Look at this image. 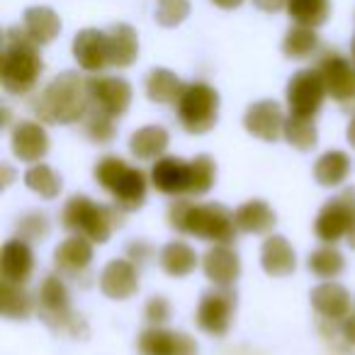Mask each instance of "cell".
<instances>
[{
  "label": "cell",
  "instance_id": "obj_14",
  "mask_svg": "<svg viewBox=\"0 0 355 355\" xmlns=\"http://www.w3.org/2000/svg\"><path fill=\"white\" fill-rule=\"evenodd\" d=\"M100 290L110 300H129L139 290L137 266L127 258H114L100 272Z\"/></svg>",
  "mask_w": 355,
  "mask_h": 355
},
{
  "label": "cell",
  "instance_id": "obj_42",
  "mask_svg": "<svg viewBox=\"0 0 355 355\" xmlns=\"http://www.w3.org/2000/svg\"><path fill=\"white\" fill-rule=\"evenodd\" d=\"M144 314H146V319L151 321V324L161 326L171 319V304H168V300H163V297H151L146 309H144Z\"/></svg>",
  "mask_w": 355,
  "mask_h": 355
},
{
  "label": "cell",
  "instance_id": "obj_28",
  "mask_svg": "<svg viewBox=\"0 0 355 355\" xmlns=\"http://www.w3.org/2000/svg\"><path fill=\"white\" fill-rule=\"evenodd\" d=\"M158 261H161V268L168 275L185 277L198 268L200 258H198V253H195V248L188 246L185 241H171L161 248Z\"/></svg>",
  "mask_w": 355,
  "mask_h": 355
},
{
  "label": "cell",
  "instance_id": "obj_2",
  "mask_svg": "<svg viewBox=\"0 0 355 355\" xmlns=\"http://www.w3.org/2000/svg\"><path fill=\"white\" fill-rule=\"evenodd\" d=\"M40 44L30 40L25 27H10L6 32V49L0 64V80L10 95H25L40 80L44 64L40 56Z\"/></svg>",
  "mask_w": 355,
  "mask_h": 355
},
{
  "label": "cell",
  "instance_id": "obj_24",
  "mask_svg": "<svg viewBox=\"0 0 355 355\" xmlns=\"http://www.w3.org/2000/svg\"><path fill=\"white\" fill-rule=\"evenodd\" d=\"M54 261L64 272H71V275L83 272L90 266V261H93V241L85 239L83 234L69 236L54 251Z\"/></svg>",
  "mask_w": 355,
  "mask_h": 355
},
{
  "label": "cell",
  "instance_id": "obj_26",
  "mask_svg": "<svg viewBox=\"0 0 355 355\" xmlns=\"http://www.w3.org/2000/svg\"><path fill=\"white\" fill-rule=\"evenodd\" d=\"M168 132L158 124H148V127H141L132 134L129 139V151L139 158V161H158L163 156V151L168 148Z\"/></svg>",
  "mask_w": 355,
  "mask_h": 355
},
{
  "label": "cell",
  "instance_id": "obj_43",
  "mask_svg": "<svg viewBox=\"0 0 355 355\" xmlns=\"http://www.w3.org/2000/svg\"><path fill=\"white\" fill-rule=\"evenodd\" d=\"M340 331H343V338L348 340L350 345H355V306L348 311V316L340 324Z\"/></svg>",
  "mask_w": 355,
  "mask_h": 355
},
{
  "label": "cell",
  "instance_id": "obj_8",
  "mask_svg": "<svg viewBox=\"0 0 355 355\" xmlns=\"http://www.w3.org/2000/svg\"><path fill=\"white\" fill-rule=\"evenodd\" d=\"M355 214V188H348L338 195V198L329 200L324 207L319 209L314 222V234L326 243H336L343 239L350 229Z\"/></svg>",
  "mask_w": 355,
  "mask_h": 355
},
{
  "label": "cell",
  "instance_id": "obj_40",
  "mask_svg": "<svg viewBox=\"0 0 355 355\" xmlns=\"http://www.w3.org/2000/svg\"><path fill=\"white\" fill-rule=\"evenodd\" d=\"M190 15V0H156V22L161 27H178Z\"/></svg>",
  "mask_w": 355,
  "mask_h": 355
},
{
  "label": "cell",
  "instance_id": "obj_4",
  "mask_svg": "<svg viewBox=\"0 0 355 355\" xmlns=\"http://www.w3.org/2000/svg\"><path fill=\"white\" fill-rule=\"evenodd\" d=\"M61 222L69 232L83 234L93 243H105L112 236L114 227L122 224V217L112 207L93 202L85 195H73L61 212Z\"/></svg>",
  "mask_w": 355,
  "mask_h": 355
},
{
  "label": "cell",
  "instance_id": "obj_18",
  "mask_svg": "<svg viewBox=\"0 0 355 355\" xmlns=\"http://www.w3.org/2000/svg\"><path fill=\"white\" fill-rule=\"evenodd\" d=\"M202 270L214 285L229 287L241 275V261L234 248H229L227 243H217L202 256Z\"/></svg>",
  "mask_w": 355,
  "mask_h": 355
},
{
  "label": "cell",
  "instance_id": "obj_12",
  "mask_svg": "<svg viewBox=\"0 0 355 355\" xmlns=\"http://www.w3.org/2000/svg\"><path fill=\"white\" fill-rule=\"evenodd\" d=\"M141 355H198V343L183 331H168L161 326L146 329L137 343Z\"/></svg>",
  "mask_w": 355,
  "mask_h": 355
},
{
  "label": "cell",
  "instance_id": "obj_19",
  "mask_svg": "<svg viewBox=\"0 0 355 355\" xmlns=\"http://www.w3.org/2000/svg\"><path fill=\"white\" fill-rule=\"evenodd\" d=\"M32 268H35V256H32L30 243L25 239H10V241H6V246L0 251V272H3V280L25 285V280L32 275Z\"/></svg>",
  "mask_w": 355,
  "mask_h": 355
},
{
  "label": "cell",
  "instance_id": "obj_47",
  "mask_svg": "<svg viewBox=\"0 0 355 355\" xmlns=\"http://www.w3.org/2000/svg\"><path fill=\"white\" fill-rule=\"evenodd\" d=\"M345 241H348L350 248H355V214H353V222H350L348 234H345Z\"/></svg>",
  "mask_w": 355,
  "mask_h": 355
},
{
  "label": "cell",
  "instance_id": "obj_37",
  "mask_svg": "<svg viewBox=\"0 0 355 355\" xmlns=\"http://www.w3.org/2000/svg\"><path fill=\"white\" fill-rule=\"evenodd\" d=\"M306 266H309V270L314 272L316 277H321V280H331V277L340 275L345 261H343V253L336 251L334 246H321V248H316L314 253H309Z\"/></svg>",
  "mask_w": 355,
  "mask_h": 355
},
{
  "label": "cell",
  "instance_id": "obj_3",
  "mask_svg": "<svg viewBox=\"0 0 355 355\" xmlns=\"http://www.w3.org/2000/svg\"><path fill=\"white\" fill-rule=\"evenodd\" d=\"M90 110L88 80H83L73 71L59 73L35 100V112L44 122L73 124Z\"/></svg>",
  "mask_w": 355,
  "mask_h": 355
},
{
  "label": "cell",
  "instance_id": "obj_41",
  "mask_svg": "<svg viewBox=\"0 0 355 355\" xmlns=\"http://www.w3.org/2000/svg\"><path fill=\"white\" fill-rule=\"evenodd\" d=\"M17 232H20V239L30 241H44L49 236V222H46V214L42 212H30L20 219L17 224Z\"/></svg>",
  "mask_w": 355,
  "mask_h": 355
},
{
  "label": "cell",
  "instance_id": "obj_11",
  "mask_svg": "<svg viewBox=\"0 0 355 355\" xmlns=\"http://www.w3.org/2000/svg\"><path fill=\"white\" fill-rule=\"evenodd\" d=\"M285 114L275 100H258L243 114V127L261 141H277L285 132Z\"/></svg>",
  "mask_w": 355,
  "mask_h": 355
},
{
  "label": "cell",
  "instance_id": "obj_7",
  "mask_svg": "<svg viewBox=\"0 0 355 355\" xmlns=\"http://www.w3.org/2000/svg\"><path fill=\"white\" fill-rule=\"evenodd\" d=\"M326 98V83L319 69L297 71L287 83V107L290 114L300 117H314L321 110Z\"/></svg>",
  "mask_w": 355,
  "mask_h": 355
},
{
  "label": "cell",
  "instance_id": "obj_27",
  "mask_svg": "<svg viewBox=\"0 0 355 355\" xmlns=\"http://www.w3.org/2000/svg\"><path fill=\"white\" fill-rule=\"evenodd\" d=\"M185 83L168 69H153L146 76V95L151 103L158 105H178Z\"/></svg>",
  "mask_w": 355,
  "mask_h": 355
},
{
  "label": "cell",
  "instance_id": "obj_1",
  "mask_svg": "<svg viewBox=\"0 0 355 355\" xmlns=\"http://www.w3.org/2000/svg\"><path fill=\"white\" fill-rule=\"evenodd\" d=\"M168 222L178 232L193 234L205 241L229 243L236 236L234 214L219 202L195 205L190 200H178L168 207Z\"/></svg>",
  "mask_w": 355,
  "mask_h": 355
},
{
  "label": "cell",
  "instance_id": "obj_31",
  "mask_svg": "<svg viewBox=\"0 0 355 355\" xmlns=\"http://www.w3.org/2000/svg\"><path fill=\"white\" fill-rule=\"evenodd\" d=\"M0 304H3V316L6 319H27L32 314V297L20 282L3 280L0 285Z\"/></svg>",
  "mask_w": 355,
  "mask_h": 355
},
{
  "label": "cell",
  "instance_id": "obj_45",
  "mask_svg": "<svg viewBox=\"0 0 355 355\" xmlns=\"http://www.w3.org/2000/svg\"><path fill=\"white\" fill-rule=\"evenodd\" d=\"M129 253L134 256V261H144V258L148 256V246H144L141 241H137V243H132V246H129Z\"/></svg>",
  "mask_w": 355,
  "mask_h": 355
},
{
  "label": "cell",
  "instance_id": "obj_9",
  "mask_svg": "<svg viewBox=\"0 0 355 355\" xmlns=\"http://www.w3.org/2000/svg\"><path fill=\"white\" fill-rule=\"evenodd\" d=\"M234 306H236V295L229 287H214L202 295L198 304V326L205 334L224 336L232 326Z\"/></svg>",
  "mask_w": 355,
  "mask_h": 355
},
{
  "label": "cell",
  "instance_id": "obj_33",
  "mask_svg": "<svg viewBox=\"0 0 355 355\" xmlns=\"http://www.w3.org/2000/svg\"><path fill=\"white\" fill-rule=\"evenodd\" d=\"M287 12L297 25L316 30L329 20L331 6L329 0H287Z\"/></svg>",
  "mask_w": 355,
  "mask_h": 355
},
{
  "label": "cell",
  "instance_id": "obj_34",
  "mask_svg": "<svg viewBox=\"0 0 355 355\" xmlns=\"http://www.w3.org/2000/svg\"><path fill=\"white\" fill-rule=\"evenodd\" d=\"M282 137L287 139V144L300 151H311L319 141V132H316L314 117H300V114H290L285 122V132Z\"/></svg>",
  "mask_w": 355,
  "mask_h": 355
},
{
  "label": "cell",
  "instance_id": "obj_38",
  "mask_svg": "<svg viewBox=\"0 0 355 355\" xmlns=\"http://www.w3.org/2000/svg\"><path fill=\"white\" fill-rule=\"evenodd\" d=\"M127 171H129V166L119 156H103L95 163L93 173H95V180L100 183V188L107 190V193H114Z\"/></svg>",
  "mask_w": 355,
  "mask_h": 355
},
{
  "label": "cell",
  "instance_id": "obj_17",
  "mask_svg": "<svg viewBox=\"0 0 355 355\" xmlns=\"http://www.w3.org/2000/svg\"><path fill=\"white\" fill-rule=\"evenodd\" d=\"M151 185L163 195L188 193L190 161H183V158H178V156H161L153 163Z\"/></svg>",
  "mask_w": 355,
  "mask_h": 355
},
{
  "label": "cell",
  "instance_id": "obj_10",
  "mask_svg": "<svg viewBox=\"0 0 355 355\" xmlns=\"http://www.w3.org/2000/svg\"><path fill=\"white\" fill-rule=\"evenodd\" d=\"M88 95L93 107L119 117L127 112L129 103H132V85L117 76H103V78L88 80Z\"/></svg>",
  "mask_w": 355,
  "mask_h": 355
},
{
  "label": "cell",
  "instance_id": "obj_29",
  "mask_svg": "<svg viewBox=\"0 0 355 355\" xmlns=\"http://www.w3.org/2000/svg\"><path fill=\"white\" fill-rule=\"evenodd\" d=\"M112 195H114V205L122 212H134L146 200V175L139 168H129Z\"/></svg>",
  "mask_w": 355,
  "mask_h": 355
},
{
  "label": "cell",
  "instance_id": "obj_22",
  "mask_svg": "<svg viewBox=\"0 0 355 355\" xmlns=\"http://www.w3.org/2000/svg\"><path fill=\"white\" fill-rule=\"evenodd\" d=\"M22 27L25 32L30 35V40L35 44L44 46L49 42H54L61 32V17L56 15L51 8L46 6H35V8H27L25 17H22Z\"/></svg>",
  "mask_w": 355,
  "mask_h": 355
},
{
  "label": "cell",
  "instance_id": "obj_21",
  "mask_svg": "<svg viewBox=\"0 0 355 355\" xmlns=\"http://www.w3.org/2000/svg\"><path fill=\"white\" fill-rule=\"evenodd\" d=\"M261 266L268 275L272 277H287L295 272L297 268V256L292 251L290 241L285 236H268L263 241V248H261Z\"/></svg>",
  "mask_w": 355,
  "mask_h": 355
},
{
  "label": "cell",
  "instance_id": "obj_49",
  "mask_svg": "<svg viewBox=\"0 0 355 355\" xmlns=\"http://www.w3.org/2000/svg\"><path fill=\"white\" fill-rule=\"evenodd\" d=\"M350 51H353V59H355V37H353V46H350Z\"/></svg>",
  "mask_w": 355,
  "mask_h": 355
},
{
  "label": "cell",
  "instance_id": "obj_48",
  "mask_svg": "<svg viewBox=\"0 0 355 355\" xmlns=\"http://www.w3.org/2000/svg\"><path fill=\"white\" fill-rule=\"evenodd\" d=\"M345 137H348L350 146H353V148H355V117H353V119H350L348 129H345Z\"/></svg>",
  "mask_w": 355,
  "mask_h": 355
},
{
  "label": "cell",
  "instance_id": "obj_30",
  "mask_svg": "<svg viewBox=\"0 0 355 355\" xmlns=\"http://www.w3.org/2000/svg\"><path fill=\"white\" fill-rule=\"evenodd\" d=\"M348 173H350V158L345 151H326L314 166L316 183L324 185V188H336V185L345 183Z\"/></svg>",
  "mask_w": 355,
  "mask_h": 355
},
{
  "label": "cell",
  "instance_id": "obj_25",
  "mask_svg": "<svg viewBox=\"0 0 355 355\" xmlns=\"http://www.w3.org/2000/svg\"><path fill=\"white\" fill-rule=\"evenodd\" d=\"M234 222H236L239 232L246 234H268L275 227L277 217L272 207L263 200H248L234 212Z\"/></svg>",
  "mask_w": 355,
  "mask_h": 355
},
{
  "label": "cell",
  "instance_id": "obj_46",
  "mask_svg": "<svg viewBox=\"0 0 355 355\" xmlns=\"http://www.w3.org/2000/svg\"><path fill=\"white\" fill-rule=\"evenodd\" d=\"M214 6L222 8V10H236V8H241L246 0H212Z\"/></svg>",
  "mask_w": 355,
  "mask_h": 355
},
{
  "label": "cell",
  "instance_id": "obj_20",
  "mask_svg": "<svg viewBox=\"0 0 355 355\" xmlns=\"http://www.w3.org/2000/svg\"><path fill=\"white\" fill-rule=\"evenodd\" d=\"M311 306L331 321H343L350 311V295L338 282H321L311 290Z\"/></svg>",
  "mask_w": 355,
  "mask_h": 355
},
{
  "label": "cell",
  "instance_id": "obj_5",
  "mask_svg": "<svg viewBox=\"0 0 355 355\" xmlns=\"http://www.w3.org/2000/svg\"><path fill=\"white\" fill-rule=\"evenodd\" d=\"M178 117H180V124L185 127V132H209L219 117V93L207 83L185 85L183 95L178 100Z\"/></svg>",
  "mask_w": 355,
  "mask_h": 355
},
{
  "label": "cell",
  "instance_id": "obj_35",
  "mask_svg": "<svg viewBox=\"0 0 355 355\" xmlns=\"http://www.w3.org/2000/svg\"><path fill=\"white\" fill-rule=\"evenodd\" d=\"M25 185L44 200H54L61 193V175H56L46 163H35L25 173Z\"/></svg>",
  "mask_w": 355,
  "mask_h": 355
},
{
  "label": "cell",
  "instance_id": "obj_13",
  "mask_svg": "<svg viewBox=\"0 0 355 355\" xmlns=\"http://www.w3.org/2000/svg\"><path fill=\"white\" fill-rule=\"evenodd\" d=\"M319 71L324 76L326 93L338 103L355 100V64L340 54H326L319 64Z\"/></svg>",
  "mask_w": 355,
  "mask_h": 355
},
{
  "label": "cell",
  "instance_id": "obj_16",
  "mask_svg": "<svg viewBox=\"0 0 355 355\" xmlns=\"http://www.w3.org/2000/svg\"><path fill=\"white\" fill-rule=\"evenodd\" d=\"M12 153L25 163H40L49 151V134L40 122H17L12 129Z\"/></svg>",
  "mask_w": 355,
  "mask_h": 355
},
{
  "label": "cell",
  "instance_id": "obj_23",
  "mask_svg": "<svg viewBox=\"0 0 355 355\" xmlns=\"http://www.w3.org/2000/svg\"><path fill=\"white\" fill-rule=\"evenodd\" d=\"M107 46H110V66L127 69L139 56V37L132 25H112L107 30Z\"/></svg>",
  "mask_w": 355,
  "mask_h": 355
},
{
  "label": "cell",
  "instance_id": "obj_6",
  "mask_svg": "<svg viewBox=\"0 0 355 355\" xmlns=\"http://www.w3.org/2000/svg\"><path fill=\"white\" fill-rule=\"evenodd\" d=\"M37 300H40V316L46 326H51L54 331H69L73 336L78 334L80 316L71 311V297L61 277L46 275Z\"/></svg>",
  "mask_w": 355,
  "mask_h": 355
},
{
  "label": "cell",
  "instance_id": "obj_39",
  "mask_svg": "<svg viewBox=\"0 0 355 355\" xmlns=\"http://www.w3.org/2000/svg\"><path fill=\"white\" fill-rule=\"evenodd\" d=\"M85 134H88L95 144L112 141L114 139V117L90 105V110L85 112Z\"/></svg>",
  "mask_w": 355,
  "mask_h": 355
},
{
  "label": "cell",
  "instance_id": "obj_36",
  "mask_svg": "<svg viewBox=\"0 0 355 355\" xmlns=\"http://www.w3.org/2000/svg\"><path fill=\"white\" fill-rule=\"evenodd\" d=\"M214 180H217V163L207 153H200L190 161V195H205L212 190Z\"/></svg>",
  "mask_w": 355,
  "mask_h": 355
},
{
  "label": "cell",
  "instance_id": "obj_15",
  "mask_svg": "<svg viewBox=\"0 0 355 355\" xmlns=\"http://www.w3.org/2000/svg\"><path fill=\"white\" fill-rule=\"evenodd\" d=\"M73 59L83 71H103L105 66H110L107 32H100L95 27L80 30L73 37Z\"/></svg>",
  "mask_w": 355,
  "mask_h": 355
},
{
  "label": "cell",
  "instance_id": "obj_32",
  "mask_svg": "<svg viewBox=\"0 0 355 355\" xmlns=\"http://www.w3.org/2000/svg\"><path fill=\"white\" fill-rule=\"evenodd\" d=\"M319 49V35L314 27L295 25L287 30L285 40H282V51L287 59H306Z\"/></svg>",
  "mask_w": 355,
  "mask_h": 355
},
{
  "label": "cell",
  "instance_id": "obj_44",
  "mask_svg": "<svg viewBox=\"0 0 355 355\" xmlns=\"http://www.w3.org/2000/svg\"><path fill=\"white\" fill-rule=\"evenodd\" d=\"M253 6L263 12H280L282 8H287V0H253Z\"/></svg>",
  "mask_w": 355,
  "mask_h": 355
}]
</instances>
